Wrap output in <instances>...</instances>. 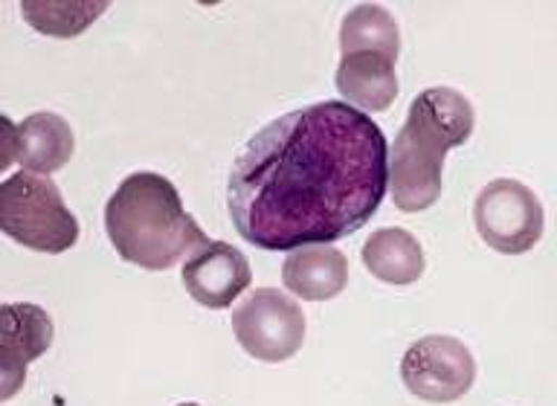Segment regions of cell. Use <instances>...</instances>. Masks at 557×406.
I'll return each instance as SVG.
<instances>
[{
    "label": "cell",
    "mask_w": 557,
    "mask_h": 406,
    "mask_svg": "<svg viewBox=\"0 0 557 406\" xmlns=\"http://www.w3.org/2000/svg\"><path fill=\"white\" fill-rule=\"evenodd\" d=\"M12 160H17V155H15V122L3 116V157H0V165L7 169Z\"/></svg>",
    "instance_id": "16"
},
{
    "label": "cell",
    "mask_w": 557,
    "mask_h": 406,
    "mask_svg": "<svg viewBox=\"0 0 557 406\" xmlns=\"http://www.w3.org/2000/svg\"><path fill=\"white\" fill-rule=\"evenodd\" d=\"M108 3L104 0H85V3H70V0H24L21 15L33 29L52 38H76L102 15Z\"/></svg>",
    "instance_id": "15"
},
{
    "label": "cell",
    "mask_w": 557,
    "mask_h": 406,
    "mask_svg": "<svg viewBox=\"0 0 557 406\" xmlns=\"http://www.w3.org/2000/svg\"><path fill=\"white\" fill-rule=\"evenodd\" d=\"M76 151V137L67 120L59 113H33L15 125V155L24 172L52 174L67 163Z\"/></svg>",
    "instance_id": "12"
},
{
    "label": "cell",
    "mask_w": 557,
    "mask_h": 406,
    "mask_svg": "<svg viewBox=\"0 0 557 406\" xmlns=\"http://www.w3.org/2000/svg\"><path fill=\"white\" fill-rule=\"evenodd\" d=\"M479 238L503 256L534 250L543 238L546 212L534 192L520 181L499 177L482 186L473 204Z\"/></svg>",
    "instance_id": "5"
},
{
    "label": "cell",
    "mask_w": 557,
    "mask_h": 406,
    "mask_svg": "<svg viewBox=\"0 0 557 406\" xmlns=\"http://www.w3.org/2000/svg\"><path fill=\"white\" fill-rule=\"evenodd\" d=\"M104 230L113 250L143 270L174 268L207 242L172 181L157 172H134L116 186L104 207Z\"/></svg>",
    "instance_id": "3"
},
{
    "label": "cell",
    "mask_w": 557,
    "mask_h": 406,
    "mask_svg": "<svg viewBox=\"0 0 557 406\" xmlns=\"http://www.w3.org/2000/svg\"><path fill=\"white\" fill-rule=\"evenodd\" d=\"M395 56L377 50L348 52L339 59L337 85L343 102L363 113L389 111L398 96V73H395Z\"/></svg>",
    "instance_id": "10"
},
{
    "label": "cell",
    "mask_w": 557,
    "mask_h": 406,
    "mask_svg": "<svg viewBox=\"0 0 557 406\" xmlns=\"http://www.w3.org/2000/svg\"><path fill=\"white\" fill-rule=\"evenodd\" d=\"M183 287L203 308H226L250 287V261L226 242H203L183 268Z\"/></svg>",
    "instance_id": "8"
},
{
    "label": "cell",
    "mask_w": 557,
    "mask_h": 406,
    "mask_svg": "<svg viewBox=\"0 0 557 406\" xmlns=\"http://www.w3.org/2000/svg\"><path fill=\"white\" fill-rule=\"evenodd\" d=\"M3 337H0V366H3V390L0 398L9 401L24 386L26 366L47 355L52 346L50 313L29 303L3 305L0 308Z\"/></svg>",
    "instance_id": "9"
},
{
    "label": "cell",
    "mask_w": 557,
    "mask_h": 406,
    "mask_svg": "<svg viewBox=\"0 0 557 406\" xmlns=\"http://www.w3.org/2000/svg\"><path fill=\"white\" fill-rule=\"evenodd\" d=\"M177 406H200V404H177Z\"/></svg>",
    "instance_id": "17"
},
{
    "label": "cell",
    "mask_w": 557,
    "mask_h": 406,
    "mask_svg": "<svg viewBox=\"0 0 557 406\" xmlns=\"http://www.w3.org/2000/svg\"><path fill=\"white\" fill-rule=\"evenodd\" d=\"M233 334L261 364H285L305 343V313L276 287H259L233 311Z\"/></svg>",
    "instance_id": "6"
},
{
    "label": "cell",
    "mask_w": 557,
    "mask_h": 406,
    "mask_svg": "<svg viewBox=\"0 0 557 406\" xmlns=\"http://www.w3.org/2000/svg\"><path fill=\"white\" fill-rule=\"evenodd\" d=\"M282 279L290 294L308 303H325L346 291L348 285V259L331 244H308L282 264Z\"/></svg>",
    "instance_id": "11"
},
{
    "label": "cell",
    "mask_w": 557,
    "mask_h": 406,
    "mask_svg": "<svg viewBox=\"0 0 557 406\" xmlns=\"http://www.w3.org/2000/svg\"><path fill=\"white\" fill-rule=\"evenodd\" d=\"M360 50H377L398 59V24H395V17H392L383 7H377V3H360V7L351 9V12L343 17V24H339V52L348 56V52Z\"/></svg>",
    "instance_id": "14"
},
{
    "label": "cell",
    "mask_w": 557,
    "mask_h": 406,
    "mask_svg": "<svg viewBox=\"0 0 557 406\" xmlns=\"http://www.w3.org/2000/svg\"><path fill=\"white\" fill-rule=\"evenodd\" d=\"M389 189V146L369 113L343 99L268 122L238 151L226 212L259 250H299L363 230Z\"/></svg>",
    "instance_id": "1"
},
{
    "label": "cell",
    "mask_w": 557,
    "mask_h": 406,
    "mask_svg": "<svg viewBox=\"0 0 557 406\" xmlns=\"http://www.w3.org/2000/svg\"><path fill=\"white\" fill-rule=\"evenodd\" d=\"M0 226L26 250L64 253L78 242V221L59 186L44 174H9L0 186Z\"/></svg>",
    "instance_id": "4"
},
{
    "label": "cell",
    "mask_w": 557,
    "mask_h": 406,
    "mask_svg": "<svg viewBox=\"0 0 557 406\" xmlns=\"http://www.w3.org/2000/svg\"><path fill=\"white\" fill-rule=\"evenodd\" d=\"M360 256H363L366 270L386 285H412L424 276V247L418 244L416 235L398 226L374 230Z\"/></svg>",
    "instance_id": "13"
},
{
    "label": "cell",
    "mask_w": 557,
    "mask_h": 406,
    "mask_svg": "<svg viewBox=\"0 0 557 406\" xmlns=\"http://www.w3.org/2000/svg\"><path fill=\"white\" fill-rule=\"evenodd\" d=\"M400 381L416 398L430 404H453L473 390L476 360L461 340L430 334L407 348L400 360Z\"/></svg>",
    "instance_id": "7"
},
{
    "label": "cell",
    "mask_w": 557,
    "mask_h": 406,
    "mask_svg": "<svg viewBox=\"0 0 557 406\" xmlns=\"http://www.w3.org/2000/svg\"><path fill=\"white\" fill-rule=\"evenodd\" d=\"M473 128V104L453 87H430L412 99L389 151L392 200L400 212H424L442 198L444 157L465 146Z\"/></svg>",
    "instance_id": "2"
}]
</instances>
